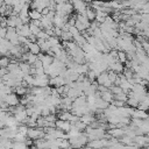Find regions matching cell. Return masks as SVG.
<instances>
[{
	"mask_svg": "<svg viewBox=\"0 0 149 149\" xmlns=\"http://www.w3.org/2000/svg\"><path fill=\"white\" fill-rule=\"evenodd\" d=\"M16 29V33L20 35V36H24V37H29L31 35L30 33V28H29V24H22L21 27L19 28H15Z\"/></svg>",
	"mask_w": 149,
	"mask_h": 149,
	"instance_id": "obj_4",
	"label": "cell"
},
{
	"mask_svg": "<svg viewBox=\"0 0 149 149\" xmlns=\"http://www.w3.org/2000/svg\"><path fill=\"white\" fill-rule=\"evenodd\" d=\"M29 28H30V33H31V35H35V36L41 31L40 26H36V24H34L33 22L29 23Z\"/></svg>",
	"mask_w": 149,
	"mask_h": 149,
	"instance_id": "obj_9",
	"label": "cell"
},
{
	"mask_svg": "<svg viewBox=\"0 0 149 149\" xmlns=\"http://www.w3.org/2000/svg\"><path fill=\"white\" fill-rule=\"evenodd\" d=\"M7 72H8L7 68H0V78H2Z\"/></svg>",
	"mask_w": 149,
	"mask_h": 149,
	"instance_id": "obj_15",
	"label": "cell"
},
{
	"mask_svg": "<svg viewBox=\"0 0 149 149\" xmlns=\"http://www.w3.org/2000/svg\"><path fill=\"white\" fill-rule=\"evenodd\" d=\"M27 92H28V90H27V87L24 85H22V83L15 87V93L17 95H24Z\"/></svg>",
	"mask_w": 149,
	"mask_h": 149,
	"instance_id": "obj_6",
	"label": "cell"
},
{
	"mask_svg": "<svg viewBox=\"0 0 149 149\" xmlns=\"http://www.w3.org/2000/svg\"><path fill=\"white\" fill-rule=\"evenodd\" d=\"M55 127L56 128H58L59 130H63V132H69L70 129H71V127H72V123L71 122H69V121H64V120H56L55 121Z\"/></svg>",
	"mask_w": 149,
	"mask_h": 149,
	"instance_id": "obj_3",
	"label": "cell"
},
{
	"mask_svg": "<svg viewBox=\"0 0 149 149\" xmlns=\"http://www.w3.org/2000/svg\"><path fill=\"white\" fill-rule=\"evenodd\" d=\"M42 17V13L36 10V9H31L29 10V19L30 20H41Z\"/></svg>",
	"mask_w": 149,
	"mask_h": 149,
	"instance_id": "obj_5",
	"label": "cell"
},
{
	"mask_svg": "<svg viewBox=\"0 0 149 149\" xmlns=\"http://www.w3.org/2000/svg\"><path fill=\"white\" fill-rule=\"evenodd\" d=\"M10 63L9 56H0V68H7Z\"/></svg>",
	"mask_w": 149,
	"mask_h": 149,
	"instance_id": "obj_7",
	"label": "cell"
},
{
	"mask_svg": "<svg viewBox=\"0 0 149 149\" xmlns=\"http://www.w3.org/2000/svg\"><path fill=\"white\" fill-rule=\"evenodd\" d=\"M109 134H111L113 137H121V136L125 134V132H123L122 129H120V128H115V129L109 130Z\"/></svg>",
	"mask_w": 149,
	"mask_h": 149,
	"instance_id": "obj_8",
	"label": "cell"
},
{
	"mask_svg": "<svg viewBox=\"0 0 149 149\" xmlns=\"http://www.w3.org/2000/svg\"><path fill=\"white\" fill-rule=\"evenodd\" d=\"M27 132H28V126L24 123H22V125H20L19 123V126H17V133H20V134H22V135H24V136H27Z\"/></svg>",
	"mask_w": 149,
	"mask_h": 149,
	"instance_id": "obj_11",
	"label": "cell"
},
{
	"mask_svg": "<svg viewBox=\"0 0 149 149\" xmlns=\"http://www.w3.org/2000/svg\"><path fill=\"white\" fill-rule=\"evenodd\" d=\"M44 129L40 128V127H28V132H27V137L30 140H38L42 139L44 136Z\"/></svg>",
	"mask_w": 149,
	"mask_h": 149,
	"instance_id": "obj_1",
	"label": "cell"
},
{
	"mask_svg": "<svg viewBox=\"0 0 149 149\" xmlns=\"http://www.w3.org/2000/svg\"><path fill=\"white\" fill-rule=\"evenodd\" d=\"M3 101L9 107H15V106H17L20 104V98H19V95L16 93H8V94H6Z\"/></svg>",
	"mask_w": 149,
	"mask_h": 149,
	"instance_id": "obj_2",
	"label": "cell"
},
{
	"mask_svg": "<svg viewBox=\"0 0 149 149\" xmlns=\"http://www.w3.org/2000/svg\"><path fill=\"white\" fill-rule=\"evenodd\" d=\"M37 59H38L37 55H34V54H31V52H28V58H27V63H28V64L34 65V63H35Z\"/></svg>",
	"mask_w": 149,
	"mask_h": 149,
	"instance_id": "obj_10",
	"label": "cell"
},
{
	"mask_svg": "<svg viewBox=\"0 0 149 149\" xmlns=\"http://www.w3.org/2000/svg\"><path fill=\"white\" fill-rule=\"evenodd\" d=\"M84 14H85V15H86V17L88 19V21H92V20H94V19H95V13H94L92 9H86Z\"/></svg>",
	"mask_w": 149,
	"mask_h": 149,
	"instance_id": "obj_12",
	"label": "cell"
},
{
	"mask_svg": "<svg viewBox=\"0 0 149 149\" xmlns=\"http://www.w3.org/2000/svg\"><path fill=\"white\" fill-rule=\"evenodd\" d=\"M6 33H7V27H1L0 26V37L1 38L6 37Z\"/></svg>",
	"mask_w": 149,
	"mask_h": 149,
	"instance_id": "obj_14",
	"label": "cell"
},
{
	"mask_svg": "<svg viewBox=\"0 0 149 149\" xmlns=\"http://www.w3.org/2000/svg\"><path fill=\"white\" fill-rule=\"evenodd\" d=\"M2 128H5V123H3V121L0 120V129H2Z\"/></svg>",
	"mask_w": 149,
	"mask_h": 149,
	"instance_id": "obj_16",
	"label": "cell"
},
{
	"mask_svg": "<svg viewBox=\"0 0 149 149\" xmlns=\"http://www.w3.org/2000/svg\"><path fill=\"white\" fill-rule=\"evenodd\" d=\"M13 140H14V142H24L27 140V136H24V135H22L20 133H16Z\"/></svg>",
	"mask_w": 149,
	"mask_h": 149,
	"instance_id": "obj_13",
	"label": "cell"
}]
</instances>
